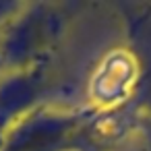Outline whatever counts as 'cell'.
Segmentation results:
<instances>
[{"mask_svg":"<svg viewBox=\"0 0 151 151\" xmlns=\"http://www.w3.org/2000/svg\"><path fill=\"white\" fill-rule=\"evenodd\" d=\"M132 106L101 110L91 104H44L2 137L0 151H112L126 132L137 130Z\"/></svg>","mask_w":151,"mask_h":151,"instance_id":"cell-1","label":"cell"},{"mask_svg":"<svg viewBox=\"0 0 151 151\" xmlns=\"http://www.w3.org/2000/svg\"><path fill=\"white\" fill-rule=\"evenodd\" d=\"M19 2H4V0H0V27L4 25V21L17 11Z\"/></svg>","mask_w":151,"mask_h":151,"instance_id":"cell-7","label":"cell"},{"mask_svg":"<svg viewBox=\"0 0 151 151\" xmlns=\"http://www.w3.org/2000/svg\"><path fill=\"white\" fill-rule=\"evenodd\" d=\"M137 85L139 64L126 48H120L97 64L89 83V104L101 110L126 108L132 104Z\"/></svg>","mask_w":151,"mask_h":151,"instance_id":"cell-4","label":"cell"},{"mask_svg":"<svg viewBox=\"0 0 151 151\" xmlns=\"http://www.w3.org/2000/svg\"><path fill=\"white\" fill-rule=\"evenodd\" d=\"M2 137H4V134H0V145H2Z\"/></svg>","mask_w":151,"mask_h":151,"instance_id":"cell-8","label":"cell"},{"mask_svg":"<svg viewBox=\"0 0 151 151\" xmlns=\"http://www.w3.org/2000/svg\"><path fill=\"white\" fill-rule=\"evenodd\" d=\"M54 87L52 64L0 73V134L40 106L50 104Z\"/></svg>","mask_w":151,"mask_h":151,"instance_id":"cell-3","label":"cell"},{"mask_svg":"<svg viewBox=\"0 0 151 151\" xmlns=\"http://www.w3.org/2000/svg\"><path fill=\"white\" fill-rule=\"evenodd\" d=\"M137 132L143 141V151H151V120L145 116H139L137 120Z\"/></svg>","mask_w":151,"mask_h":151,"instance_id":"cell-6","label":"cell"},{"mask_svg":"<svg viewBox=\"0 0 151 151\" xmlns=\"http://www.w3.org/2000/svg\"><path fill=\"white\" fill-rule=\"evenodd\" d=\"M81 9L79 2H19L0 27V73L52 64Z\"/></svg>","mask_w":151,"mask_h":151,"instance_id":"cell-2","label":"cell"},{"mask_svg":"<svg viewBox=\"0 0 151 151\" xmlns=\"http://www.w3.org/2000/svg\"><path fill=\"white\" fill-rule=\"evenodd\" d=\"M118 13L126 50L139 64V85L130 106L139 116L151 120V4H118Z\"/></svg>","mask_w":151,"mask_h":151,"instance_id":"cell-5","label":"cell"}]
</instances>
